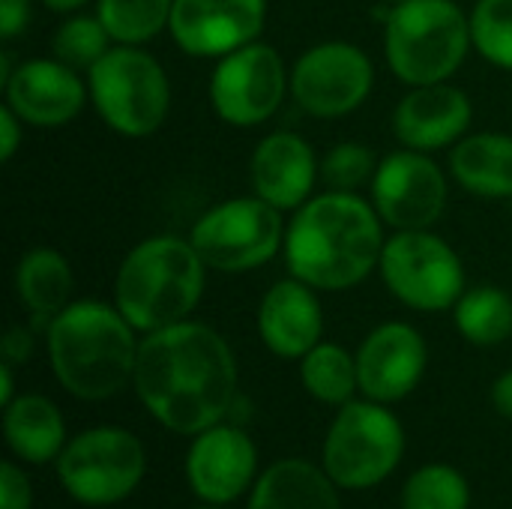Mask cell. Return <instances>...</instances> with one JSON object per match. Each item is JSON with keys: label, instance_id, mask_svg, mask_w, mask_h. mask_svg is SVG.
<instances>
[{"label": "cell", "instance_id": "15", "mask_svg": "<svg viewBox=\"0 0 512 509\" xmlns=\"http://www.w3.org/2000/svg\"><path fill=\"white\" fill-rule=\"evenodd\" d=\"M429 351L423 336L402 324L390 321L375 327L357 351V378L360 390L381 405L405 399L423 378Z\"/></svg>", "mask_w": 512, "mask_h": 509}, {"label": "cell", "instance_id": "19", "mask_svg": "<svg viewBox=\"0 0 512 509\" xmlns=\"http://www.w3.org/2000/svg\"><path fill=\"white\" fill-rule=\"evenodd\" d=\"M318 159L297 132H273L252 153V189L276 210H300L312 198Z\"/></svg>", "mask_w": 512, "mask_h": 509}, {"label": "cell", "instance_id": "33", "mask_svg": "<svg viewBox=\"0 0 512 509\" xmlns=\"http://www.w3.org/2000/svg\"><path fill=\"white\" fill-rule=\"evenodd\" d=\"M30 21V0H0V36L15 39Z\"/></svg>", "mask_w": 512, "mask_h": 509}, {"label": "cell", "instance_id": "22", "mask_svg": "<svg viewBox=\"0 0 512 509\" xmlns=\"http://www.w3.org/2000/svg\"><path fill=\"white\" fill-rule=\"evenodd\" d=\"M249 509H342L327 471L303 459H285L264 471Z\"/></svg>", "mask_w": 512, "mask_h": 509}, {"label": "cell", "instance_id": "13", "mask_svg": "<svg viewBox=\"0 0 512 509\" xmlns=\"http://www.w3.org/2000/svg\"><path fill=\"white\" fill-rule=\"evenodd\" d=\"M372 204L396 231L432 228L447 207V177L423 150H396L378 162Z\"/></svg>", "mask_w": 512, "mask_h": 509}, {"label": "cell", "instance_id": "38", "mask_svg": "<svg viewBox=\"0 0 512 509\" xmlns=\"http://www.w3.org/2000/svg\"><path fill=\"white\" fill-rule=\"evenodd\" d=\"M51 12H72V9H78V6H84L87 0H42Z\"/></svg>", "mask_w": 512, "mask_h": 509}, {"label": "cell", "instance_id": "30", "mask_svg": "<svg viewBox=\"0 0 512 509\" xmlns=\"http://www.w3.org/2000/svg\"><path fill=\"white\" fill-rule=\"evenodd\" d=\"M471 36L489 63L512 69V0H480L471 12Z\"/></svg>", "mask_w": 512, "mask_h": 509}, {"label": "cell", "instance_id": "36", "mask_svg": "<svg viewBox=\"0 0 512 509\" xmlns=\"http://www.w3.org/2000/svg\"><path fill=\"white\" fill-rule=\"evenodd\" d=\"M492 405L501 417L512 420V372H504L492 387Z\"/></svg>", "mask_w": 512, "mask_h": 509}, {"label": "cell", "instance_id": "31", "mask_svg": "<svg viewBox=\"0 0 512 509\" xmlns=\"http://www.w3.org/2000/svg\"><path fill=\"white\" fill-rule=\"evenodd\" d=\"M375 171H378L375 153L366 144H354V141L336 144L321 162V177L336 192L360 189L363 183H369L375 177Z\"/></svg>", "mask_w": 512, "mask_h": 509}, {"label": "cell", "instance_id": "26", "mask_svg": "<svg viewBox=\"0 0 512 509\" xmlns=\"http://www.w3.org/2000/svg\"><path fill=\"white\" fill-rule=\"evenodd\" d=\"M456 327L474 345H501L512 336V297L495 285L465 291L456 303Z\"/></svg>", "mask_w": 512, "mask_h": 509}, {"label": "cell", "instance_id": "5", "mask_svg": "<svg viewBox=\"0 0 512 509\" xmlns=\"http://www.w3.org/2000/svg\"><path fill=\"white\" fill-rule=\"evenodd\" d=\"M471 45V18L456 0H402L387 15V63L411 87L447 81Z\"/></svg>", "mask_w": 512, "mask_h": 509}, {"label": "cell", "instance_id": "29", "mask_svg": "<svg viewBox=\"0 0 512 509\" xmlns=\"http://www.w3.org/2000/svg\"><path fill=\"white\" fill-rule=\"evenodd\" d=\"M468 483L450 465H426L408 483L402 495L405 509H468Z\"/></svg>", "mask_w": 512, "mask_h": 509}, {"label": "cell", "instance_id": "6", "mask_svg": "<svg viewBox=\"0 0 512 509\" xmlns=\"http://www.w3.org/2000/svg\"><path fill=\"white\" fill-rule=\"evenodd\" d=\"M90 99L108 129L126 138L153 135L171 108V84L162 63L138 45H114L87 72Z\"/></svg>", "mask_w": 512, "mask_h": 509}, {"label": "cell", "instance_id": "16", "mask_svg": "<svg viewBox=\"0 0 512 509\" xmlns=\"http://www.w3.org/2000/svg\"><path fill=\"white\" fill-rule=\"evenodd\" d=\"M3 90H6V105L24 123L39 129H54L78 117L90 87H84L78 72L63 60L36 57L15 66Z\"/></svg>", "mask_w": 512, "mask_h": 509}, {"label": "cell", "instance_id": "1", "mask_svg": "<svg viewBox=\"0 0 512 509\" xmlns=\"http://www.w3.org/2000/svg\"><path fill=\"white\" fill-rule=\"evenodd\" d=\"M132 384L165 429L201 435L219 426L237 402V360L213 327L180 321L144 333Z\"/></svg>", "mask_w": 512, "mask_h": 509}, {"label": "cell", "instance_id": "35", "mask_svg": "<svg viewBox=\"0 0 512 509\" xmlns=\"http://www.w3.org/2000/svg\"><path fill=\"white\" fill-rule=\"evenodd\" d=\"M33 351V339L24 327H12L3 336V360L6 363H24Z\"/></svg>", "mask_w": 512, "mask_h": 509}, {"label": "cell", "instance_id": "24", "mask_svg": "<svg viewBox=\"0 0 512 509\" xmlns=\"http://www.w3.org/2000/svg\"><path fill=\"white\" fill-rule=\"evenodd\" d=\"M72 267L54 249H30L15 267V291L18 300L33 312L39 321H51L57 312L69 306L72 297Z\"/></svg>", "mask_w": 512, "mask_h": 509}, {"label": "cell", "instance_id": "2", "mask_svg": "<svg viewBox=\"0 0 512 509\" xmlns=\"http://www.w3.org/2000/svg\"><path fill=\"white\" fill-rule=\"evenodd\" d=\"M375 204L354 192H324L309 198L285 231V261L291 276L315 291H348L360 285L384 252V231Z\"/></svg>", "mask_w": 512, "mask_h": 509}, {"label": "cell", "instance_id": "10", "mask_svg": "<svg viewBox=\"0 0 512 509\" xmlns=\"http://www.w3.org/2000/svg\"><path fill=\"white\" fill-rule=\"evenodd\" d=\"M147 456L126 429H90L63 447L57 477L63 489L87 507H108L129 498L144 480Z\"/></svg>", "mask_w": 512, "mask_h": 509}, {"label": "cell", "instance_id": "17", "mask_svg": "<svg viewBox=\"0 0 512 509\" xmlns=\"http://www.w3.org/2000/svg\"><path fill=\"white\" fill-rule=\"evenodd\" d=\"M258 453L249 435L237 426H213L201 432L186 456V477L195 495L207 504H231L255 477Z\"/></svg>", "mask_w": 512, "mask_h": 509}, {"label": "cell", "instance_id": "34", "mask_svg": "<svg viewBox=\"0 0 512 509\" xmlns=\"http://www.w3.org/2000/svg\"><path fill=\"white\" fill-rule=\"evenodd\" d=\"M21 123L24 120L9 105L0 108V162H9L15 156V150L21 144Z\"/></svg>", "mask_w": 512, "mask_h": 509}, {"label": "cell", "instance_id": "9", "mask_svg": "<svg viewBox=\"0 0 512 509\" xmlns=\"http://www.w3.org/2000/svg\"><path fill=\"white\" fill-rule=\"evenodd\" d=\"M390 294L417 309V312H444L456 309L459 297L465 294V267L456 249L432 234L423 231H399L384 243L381 264H378Z\"/></svg>", "mask_w": 512, "mask_h": 509}, {"label": "cell", "instance_id": "7", "mask_svg": "<svg viewBox=\"0 0 512 509\" xmlns=\"http://www.w3.org/2000/svg\"><path fill=\"white\" fill-rule=\"evenodd\" d=\"M402 453V423L381 402H348L327 432L324 471L342 489H369L396 471Z\"/></svg>", "mask_w": 512, "mask_h": 509}, {"label": "cell", "instance_id": "40", "mask_svg": "<svg viewBox=\"0 0 512 509\" xmlns=\"http://www.w3.org/2000/svg\"><path fill=\"white\" fill-rule=\"evenodd\" d=\"M384 3H402V0H384Z\"/></svg>", "mask_w": 512, "mask_h": 509}, {"label": "cell", "instance_id": "20", "mask_svg": "<svg viewBox=\"0 0 512 509\" xmlns=\"http://www.w3.org/2000/svg\"><path fill=\"white\" fill-rule=\"evenodd\" d=\"M321 330L324 315L312 285L291 276L264 294L258 306V333L276 357L303 360L321 342Z\"/></svg>", "mask_w": 512, "mask_h": 509}, {"label": "cell", "instance_id": "25", "mask_svg": "<svg viewBox=\"0 0 512 509\" xmlns=\"http://www.w3.org/2000/svg\"><path fill=\"white\" fill-rule=\"evenodd\" d=\"M300 381L309 396H315L324 405H348L360 387L357 378V357H351L345 348L318 342L303 360H300Z\"/></svg>", "mask_w": 512, "mask_h": 509}, {"label": "cell", "instance_id": "28", "mask_svg": "<svg viewBox=\"0 0 512 509\" xmlns=\"http://www.w3.org/2000/svg\"><path fill=\"white\" fill-rule=\"evenodd\" d=\"M111 33L105 30V24L99 21V15H75L69 21H63L54 33V57L63 60L72 69H93L108 51H111Z\"/></svg>", "mask_w": 512, "mask_h": 509}, {"label": "cell", "instance_id": "27", "mask_svg": "<svg viewBox=\"0 0 512 509\" xmlns=\"http://www.w3.org/2000/svg\"><path fill=\"white\" fill-rule=\"evenodd\" d=\"M174 0H99L96 15L117 45H141L171 24Z\"/></svg>", "mask_w": 512, "mask_h": 509}, {"label": "cell", "instance_id": "8", "mask_svg": "<svg viewBox=\"0 0 512 509\" xmlns=\"http://www.w3.org/2000/svg\"><path fill=\"white\" fill-rule=\"evenodd\" d=\"M285 231L282 210L264 198H231L195 222L189 243L210 270L249 273L285 249Z\"/></svg>", "mask_w": 512, "mask_h": 509}, {"label": "cell", "instance_id": "18", "mask_svg": "<svg viewBox=\"0 0 512 509\" xmlns=\"http://www.w3.org/2000/svg\"><path fill=\"white\" fill-rule=\"evenodd\" d=\"M474 108L465 90L441 81V84H420L402 96L393 111L396 138L411 150H441L462 141L465 129L471 126Z\"/></svg>", "mask_w": 512, "mask_h": 509}, {"label": "cell", "instance_id": "37", "mask_svg": "<svg viewBox=\"0 0 512 509\" xmlns=\"http://www.w3.org/2000/svg\"><path fill=\"white\" fill-rule=\"evenodd\" d=\"M15 396H12V363H0V402H3V408L12 402Z\"/></svg>", "mask_w": 512, "mask_h": 509}, {"label": "cell", "instance_id": "3", "mask_svg": "<svg viewBox=\"0 0 512 509\" xmlns=\"http://www.w3.org/2000/svg\"><path fill=\"white\" fill-rule=\"evenodd\" d=\"M135 327L117 306L78 300L48 321V357L63 390L102 402L135 378Z\"/></svg>", "mask_w": 512, "mask_h": 509}, {"label": "cell", "instance_id": "14", "mask_svg": "<svg viewBox=\"0 0 512 509\" xmlns=\"http://www.w3.org/2000/svg\"><path fill=\"white\" fill-rule=\"evenodd\" d=\"M267 21V0H174L171 36L192 57H225L255 42Z\"/></svg>", "mask_w": 512, "mask_h": 509}, {"label": "cell", "instance_id": "21", "mask_svg": "<svg viewBox=\"0 0 512 509\" xmlns=\"http://www.w3.org/2000/svg\"><path fill=\"white\" fill-rule=\"evenodd\" d=\"M456 183L480 198H512V135L480 132L450 153Z\"/></svg>", "mask_w": 512, "mask_h": 509}, {"label": "cell", "instance_id": "12", "mask_svg": "<svg viewBox=\"0 0 512 509\" xmlns=\"http://www.w3.org/2000/svg\"><path fill=\"white\" fill-rule=\"evenodd\" d=\"M375 69L363 48L351 42H321L291 69V93L312 117H345L372 93Z\"/></svg>", "mask_w": 512, "mask_h": 509}, {"label": "cell", "instance_id": "11", "mask_svg": "<svg viewBox=\"0 0 512 509\" xmlns=\"http://www.w3.org/2000/svg\"><path fill=\"white\" fill-rule=\"evenodd\" d=\"M285 87L288 75L279 51L267 42H249L219 57L210 78V105L231 126H258L279 111Z\"/></svg>", "mask_w": 512, "mask_h": 509}, {"label": "cell", "instance_id": "4", "mask_svg": "<svg viewBox=\"0 0 512 509\" xmlns=\"http://www.w3.org/2000/svg\"><path fill=\"white\" fill-rule=\"evenodd\" d=\"M204 270L207 264L189 240L147 237L117 270L114 306L141 333L189 321L204 294Z\"/></svg>", "mask_w": 512, "mask_h": 509}, {"label": "cell", "instance_id": "23", "mask_svg": "<svg viewBox=\"0 0 512 509\" xmlns=\"http://www.w3.org/2000/svg\"><path fill=\"white\" fill-rule=\"evenodd\" d=\"M3 429L12 453L33 465L60 456L66 447V429L60 411L54 408V402L36 393L18 396L6 405Z\"/></svg>", "mask_w": 512, "mask_h": 509}, {"label": "cell", "instance_id": "32", "mask_svg": "<svg viewBox=\"0 0 512 509\" xmlns=\"http://www.w3.org/2000/svg\"><path fill=\"white\" fill-rule=\"evenodd\" d=\"M30 483L15 465L0 468V509H30Z\"/></svg>", "mask_w": 512, "mask_h": 509}, {"label": "cell", "instance_id": "39", "mask_svg": "<svg viewBox=\"0 0 512 509\" xmlns=\"http://www.w3.org/2000/svg\"><path fill=\"white\" fill-rule=\"evenodd\" d=\"M198 509H219L216 504H207V507H198Z\"/></svg>", "mask_w": 512, "mask_h": 509}]
</instances>
